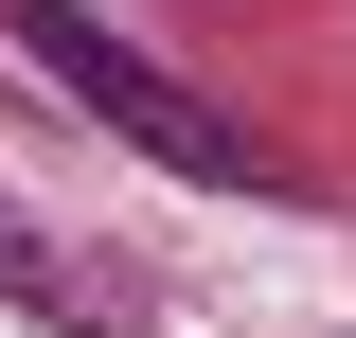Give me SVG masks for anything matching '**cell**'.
Here are the masks:
<instances>
[{
	"label": "cell",
	"instance_id": "cell-1",
	"mask_svg": "<svg viewBox=\"0 0 356 338\" xmlns=\"http://www.w3.org/2000/svg\"><path fill=\"white\" fill-rule=\"evenodd\" d=\"M0 36L36 54V72L72 89V107H89L107 143H143V161H161V178H196V196H267V178H285V161H267L250 125H232V107H196V89H178L161 54H125L107 18H72V0H18Z\"/></svg>",
	"mask_w": 356,
	"mask_h": 338
},
{
	"label": "cell",
	"instance_id": "cell-2",
	"mask_svg": "<svg viewBox=\"0 0 356 338\" xmlns=\"http://www.w3.org/2000/svg\"><path fill=\"white\" fill-rule=\"evenodd\" d=\"M0 303H18L36 338H125V267H89V250H54V232H36L18 196H0Z\"/></svg>",
	"mask_w": 356,
	"mask_h": 338
}]
</instances>
